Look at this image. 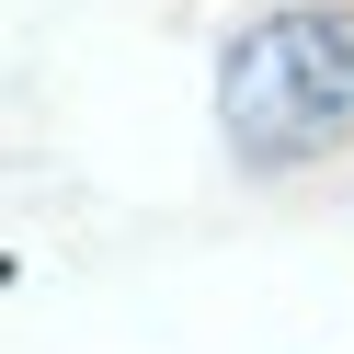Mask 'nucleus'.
<instances>
[{
    "mask_svg": "<svg viewBox=\"0 0 354 354\" xmlns=\"http://www.w3.org/2000/svg\"><path fill=\"white\" fill-rule=\"evenodd\" d=\"M217 126L240 160H320L331 138H354V12L297 0V12H263L252 35H229Z\"/></svg>",
    "mask_w": 354,
    "mask_h": 354,
    "instance_id": "obj_1",
    "label": "nucleus"
}]
</instances>
